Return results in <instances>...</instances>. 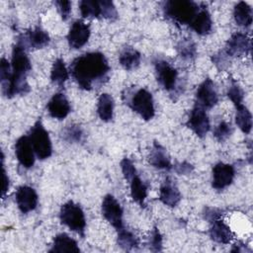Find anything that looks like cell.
Instances as JSON below:
<instances>
[{
    "label": "cell",
    "mask_w": 253,
    "mask_h": 253,
    "mask_svg": "<svg viewBox=\"0 0 253 253\" xmlns=\"http://www.w3.org/2000/svg\"><path fill=\"white\" fill-rule=\"evenodd\" d=\"M203 215H204V218L210 222V221H211V220H213V219H216V218L221 217L222 213H221V211L218 210V209H216V208L206 207V208L204 209Z\"/></svg>",
    "instance_id": "obj_39"
},
{
    "label": "cell",
    "mask_w": 253,
    "mask_h": 253,
    "mask_svg": "<svg viewBox=\"0 0 253 253\" xmlns=\"http://www.w3.org/2000/svg\"><path fill=\"white\" fill-rule=\"evenodd\" d=\"M189 26L194 32H196L200 36H206L210 34L212 28L211 14L206 8H201L199 13Z\"/></svg>",
    "instance_id": "obj_21"
},
{
    "label": "cell",
    "mask_w": 253,
    "mask_h": 253,
    "mask_svg": "<svg viewBox=\"0 0 253 253\" xmlns=\"http://www.w3.org/2000/svg\"><path fill=\"white\" fill-rule=\"evenodd\" d=\"M79 10L83 18H101L100 1L82 0L79 2Z\"/></svg>",
    "instance_id": "obj_30"
},
{
    "label": "cell",
    "mask_w": 253,
    "mask_h": 253,
    "mask_svg": "<svg viewBox=\"0 0 253 253\" xmlns=\"http://www.w3.org/2000/svg\"><path fill=\"white\" fill-rule=\"evenodd\" d=\"M111 67L102 52L93 51L76 57L70 64V73L78 86L84 90H91L94 85L102 83L108 78Z\"/></svg>",
    "instance_id": "obj_1"
},
{
    "label": "cell",
    "mask_w": 253,
    "mask_h": 253,
    "mask_svg": "<svg viewBox=\"0 0 253 253\" xmlns=\"http://www.w3.org/2000/svg\"><path fill=\"white\" fill-rule=\"evenodd\" d=\"M57 11L60 14V17L63 21H66L69 18L71 12V2L65 0H57L54 2Z\"/></svg>",
    "instance_id": "obj_38"
},
{
    "label": "cell",
    "mask_w": 253,
    "mask_h": 253,
    "mask_svg": "<svg viewBox=\"0 0 253 253\" xmlns=\"http://www.w3.org/2000/svg\"><path fill=\"white\" fill-rule=\"evenodd\" d=\"M141 61V54L131 46H126L120 53L119 62L126 70H133L137 68Z\"/></svg>",
    "instance_id": "obj_22"
},
{
    "label": "cell",
    "mask_w": 253,
    "mask_h": 253,
    "mask_svg": "<svg viewBox=\"0 0 253 253\" xmlns=\"http://www.w3.org/2000/svg\"><path fill=\"white\" fill-rule=\"evenodd\" d=\"M114 99L108 93H103L98 98L97 114L103 122H110L114 116Z\"/></svg>",
    "instance_id": "obj_24"
},
{
    "label": "cell",
    "mask_w": 253,
    "mask_h": 253,
    "mask_svg": "<svg viewBox=\"0 0 253 253\" xmlns=\"http://www.w3.org/2000/svg\"><path fill=\"white\" fill-rule=\"evenodd\" d=\"M11 69L12 72L9 81L1 86L3 95L7 98H13L16 95H25L30 92L27 74L31 71L32 64L21 41H18L13 47Z\"/></svg>",
    "instance_id": "obj_2"
},
{
    "label": "cell",
    "mask_w": 253,
    "mask_h": 253,
    "mask_svg": "<svg viewBox=\"0 0 253 253\" xmlns=\"http://www.w3.org/2000/svg\"><path fill=\"white\" fill-rule=\"evenodd\" d=\"M174 170L176 171V173H178L180 175H188L194 170V166L186 161H183L181 163L176 164L174 166Z\"/></svg>",
    "instance_id": "obj_40"
},
{
    "label": "cell",
    "mask_w": 253,
    "mask_h": 253,
    "mask_svg": "<svg viewBox=\"0 0 253 253\" xmlns=\"http://www.w3.org/2000/svg\"><path fill=\"white\" fill-rule=\"evenodd\" d=\"M181 199L182 196L176 184L170 179H166L159 190L160 202L169 208H174L180 203Z\"/></svg>",
    "instance_id": "obj_17"
},
{
    "label": "cell",
    "mask_w": 253,
    "mask_h": 253,
    "mask_svg": "<svg viewBox=\"0 0 253 253\" xmlns=\"http://www.w3.org/2000/svg\"><path fill=\"white\" fill-rule=\"evenodd\" d=\"M102 214L105 219L113 225L117 230L122 228L123 225V209L120 203L112 195H106L102 201L101 206Z\"/></svg>",
    "instance_id": "obj_8"
},
{
    "label": "cell",
    "mask_w": 253,
    "mask_h": 253,
    "mask_svg": "<svg viewBox=\"0 0 253 253\" xmlns=\"http://www.w3.org/2000/svg\"><path fill=\"white\" fill-rule=\"evenodd\" d=\"M187 126L199 137H204L210 130V120L206 110L195 104L187 121Z\"/></svg>",
    "instance_id": "obj_11"
},
{
    "label": "cell",
    "mask_w": 253,
    "mask_h": 253,
    "mask_svg": "<svg viewBox=\"0 0 253 253\" xmlns=\"http://www.w3.org/2000/svg\"><path fill=\"white\" fill-rule=\"evenodd\" d=\"M128 106L144 121H150L155 115L152 95L144 88H140L132 94Z\"/></svg>",
    "instance_id": "obj_6"
},
{
    "label": "cell",
    "mask_w": 253,
    "mask_h": 253,
    "mask_svg": "<svg viewBox=\"0 0 253 253\" xmlns=\"http://www.w3.org/2000/svg\"><path fill=\"white\" fill-rule=\"evenodd\" d=\"M59 219L61 223L66 225L70 230L84 237L86 218L83 210L78 204L72 201L63 204L59 211Z\"/></svg>",
    "instance_id": "obj_4"
},
{
    "label": "cell",
    "mask_w": 253,
    "mask_h": 253,
    "mask_svg": "<svg viewBox=\"0 0 253 253\" xmlns=\"http://www.w3.org/2000/svg\"><path fill=\"white\" fill-rule=\"evenodd\" d=\"M235 108V123L243 133L248 134L252 128V115L247 107H245L243 104Z\"/></svg>",
    "instance_id": "obj_29"
},
{
    "label": "cell",
    "mask_w": 253,
    "mask_h": 253,
    "mask_svg": "<svg viewBox=\"0 0 253 253\" xmlns=\"http://www.w3.org/2000/svg\"><path fill=\"white\" fill-rule=\"evenodd\" d=\"M200 10V6L190 0H170L163 7L164 15L180 25H190Z\"/></svg>",
    "instance_id": "obj_3"
},
{
    "label": "cell",
    "mask_w": 253,
    "mask_h": 253,
    "mask_svg": "<svg viewBox=\"0 0 253 253\" xmlns=\"http://www.w3.org/2000/svg\"><path fill=\"white\" fill-rule=\"evenodd\" d=\"M101 18L109 20V21H116L119 17L118 11L116 9V6L114 3L110 0H101Z\"/></svg>",
    "instance_id": "obj_33"
},
{
    "label": "cell",
    "mask_w": 253,
    "mask_h": 253,
    "mask_svg": "<svg viewBox=\"0 0 253 253\" xmlns=\"http://www.w3.org/2000/svg\"><path fill=\"white\" fill-rule=\"evenodd\" d=\"M155 75L158 83L166 90L173 91L176 88L178 80V71L168 61L157 58L153 61Z\"/></svg>",
    "instance_id": "obj_7"
},
{
    "label": "cell",
    "mask_w": 253,
    "mask_h": 253,
    "mask_svg": "<svg viewBox=\"0 0 253 253\" xmlns=\"http://www.w3.org/2000/svg\"><path fill=\"white\" fill-rule=\"evenodd\" d=\"M177 51L178 54L184 60H193L197 55V47L196 44L191 39H186L181 41L177 44Z\"/></svg>",
    "instance_id": "obj_31"
},
{
    "label": "cell",
    "mask_w": 253,
    "mask_h": 253,
    "mask_svg": "<svg viewBox=\"0 0 253 253\" xmlns=\"http://www.w3.org/2000/svg\"><path fill=\"white\" fill-rule=\"evenodd\" d=\"M128 183L130 187V197L132 201L138 204L140 207H144L148 191L147 185L140 179L137 174Z\"/></svg>",
    "instance_id": "obj_23"
},
{
    "label": "cell",
    "mask_w": 253,
    "mask_h": 253,
    "mask_svg": "<svg viewBox=\"0 0 253 253\" xmlns=\"http://www.w3.org/2000/svg\"><path fill=\"white\" fill-rule=\"evenodd\" d=\"M29 138L35 150L37 157L41 160H44L51 156L52 145L48 132L42 126L41 120L36 122L29 132Z\"/></svg>",
    "instance_id": "obj_5"
},
{
    "label": "cell",
    "mask_w": 253,
    "mask_h": 253,
    "mask_svg": "<svg viewBox=\"0 0 253 253\" xmlns=\"http://www.w3.org/2000/svg\"><path fill=\"white\" fill-rule=\"evenodd\" d=\"M251 49L250 38L244 33L233 34L226 42L222 52L227 57H237L249 53Z\"/></svg>",
    "instance_id": "obj_9"
},
{
    "label": "cell",
    "mask_w": 253,
    "mask_h": 253,
    "mask_svg": "<svg viewBox=\"0 0 253 253\" xmlns=\"http://www.w3.org/2000/svg\"><path fill=\"white\" fill-rule=\"evenodd\" d=\"M2 168H3V188H2V197L4 199L6 193L8 192L9 190V178L7 176V173H6V170L4 168V163L2 161Z\"/></svg>",
    "instance_id": "obj_41"
},
{
    "label": "cell",
    "mask_w": 253,
    "mask_h": 253,
    "mask_svg": "<svg viewBox=\"0 0 253 253\" xmlns=\"http://www.w3.org/2000/svg\"><path fill=\"white\" fill-rule=\"evenodd\" d=\"M148 162L151 166L157 169L170 170L173 167L166 149L157 141L153 142L148 155Z\"/></svg>",
    "instance_id": "obj_19"
},
{
    "label": "cell",
    "mask_w": 253,
    "mask_h": 253,
    "mask_svg": "<svg viewBox=\"0 0 253 253\" xmlns=\"http://www.w3.org/2000/svg\"><path fill=\"white\" fill-rule=\"evenodd\" d=\"M15 200L18 209L23 213L34 211L38 206V195L34 188L23 185L19 187L15 194Z\"/></svg>",
    "instance_id": "obj_14"
},
{
    "label": "cell",
    "mask_w": 253,
    "mask_h": 253,
    "mask_svg": "<svg viewBox=\"0 0 253 253\" xmlns=\"http://www.w3.org/2000/svg\"><path fill=\"white\" fill-rule=\"evenodd\" d=\"M62 137L70 143L80 142L83 137V131L78 125H70L63 129Z\"/></svg>",
    "instance_id": "obj_32"
},
{
    "label": "cell",
    "mask_w": 253,
    "mask_h": 253,
    "mask_svg": "<svg viewBox=\"0 0 253 253\" xmlns=\"http://www.w3.org/2000/svg\"><path fill=\"white\" fill-rule=\"evenodd\" d=\"M121 169H122V172H123V175L125 177V179L129 182L137 173H136V169L132 163V161L126 157L123 158L121 163Z\"/></svg>",
    "instance_id": "obj_36"
},
{
    "label": "cell",
    "mask_w": 253,
    "mask_h": 253,
    "mask_svg": "<svg viewBox=\"0 0 253 253\" xmlns=\"http://www.w3.org/2000/svg\"><path fill=\"white\" fill-rule=\"evenodd\" d=\"M218 102V94L214 82L207 78L199 86L196 93V104L200 107L207 109H211Z\"/></svg>",
    "instance_id": "obj_10"
},
{
    "label": "cell",
    "mask_w": 253,
    "mask_h": 253,
    "mask_svg": "<svg viewBox=\"0 0 253 253\" xmlns=\"http://www.w3.org/2000/svg\"><path fill=\"white\" fill-rule=\"evenodd\" d=\"M46 109L49 116L56 120L65 119L71 111L70 104L62 93H55L49 99Z\"/></svg>",
    "instance_id": "obj_16"
},
{
    "label": "cell",
    "mask_w": 253,
    "mask_h": 253,
    "mask_svg": "<svg viewBox=\"0 0 253 253\" xmlns=\"http://www.w3.org/2000/svg\"><path fill=\"white\" fill-rule=\"evenodd\" d=\"M226 94H227V97L230 99V101L234 104L235 107H238L243 104L244 92L235 81H231Z\"/></svg>",
    "instance_id": "obj_34"
},
{
    "label": "cell",
    "mask_w": 253,
    "mask_h": 253,
    "mask_svg": "<svg viewBox=\"0 0 253 253\" xmlns=\"http://www.w3.org/2000/svg\"><path fill=\"white\" fill-rule=\"evenodd\" d=\"M90 27L81 20H76L70 27L66 36L69 46L73 49L81 48L90 38Z\"/></svg>",
    "instance_id": "obj_13"
},
{
    "label": "cell",
    "mask_w": 253,
    "mask_h": 253,
    "mask_svg": "<svg viewBox=\"0 0 253 253\" xmlns=\"http://www.w3.org/2000/svg\"><path fill=\"white\" fill-rule=\"evenodd\" d=\"M235 176L234 167L230 164L218 162L212 168L211 186L217 191L227 188L233 182Z\"/></svg>",
    "instance_id": "obj_12"
},
{
    "label": "cell",
    "mask_w": 253,
    "mask_h": 253,
    "mask_svg": "<svg viewBox=\"0 0 253 253\" xmlns=\"http://www.w3.org/2000/svg\"><path fill=\"white\" fill-rule=\"evenodd\" d=\"M69 77L68 70L65 66L64 60L60 57L56 58L50 70V80L53 84L63 86Z\"/></svg>",
    "instance_id": "obj_28"
},
{
    "label": "cell",
    "mask_w": 253,
    "mask_h": 253,
    "mask_svg": "<svg viewBox=\"0 0 253 253\" xmlns=\"http://www.w3.org/2000/svg\"><path fill=\"white\" fill-rule=\"evenodd\" d=\"M118 245L125 251H132L138 248V238L129 230L126 229L124 226L118 229Z\"/></svg>",
    "instance_id": "obj_27"
},
{
    "label": "cell",
    "mask_w": 253,
    "mask_h": 253,
    "mask_svg": "<svg viewBox=\"0 0 253 253\" xmlns=\"http://www.w3.org/2000/svg\"><path fill=\"white\" fill-rule=\"evenodd\" d=\"M210 223L211 227L209 233L211 240L219 244H228L231 241L233 237L232 231L221 217L213 219L210 221Z\"/></svg>",
    "instance_id": "obj_18"
},
{
    "label": "cell",
    "mask_w": 253,
    "mask_h": 253,
    "mask_svg": "<svg viewBox=\"0 0 253 253\" xmlns=\"http://www.w3.org/2000/svg\"><path fill=\"white\" fill-rule=\"evenodd\" d=\"M149 248L153 252L162 251V235L157 227H154L150 233Z\"/></svg>",
    "instance_id": "obj_37"
},
{
    "label": "cell",
    "mask_w": 253,
    "mask_h": 253,
    "mask_svg": "<svg viewBox=\"0 0 253 253\" xmlns=\"http://www.w3.org/2000/svg\"><path fill=\"white\" fill-rule=\"evenodd\" d=\"M35 150L29 136L22 135L15 143V155L19 163L25 168H31L35 164Z\"/></svg>",
    "instance_id": "obj_15"
},
{
    "label": "cell",
    "mask_w": 253,
    "mask_h": 253,
    "mask_svg": "<svg viewBox=\"0 0 253 253\" xmlns=\"http://www.w3.org/2000/svg\"><path fill=\"white\" fill-rule=\"evenodd\" d=\"M235 23L242 28H248L252 24V8L244 1L238 2L233 9Z\"/></svg>",
    "instance_id": "obj_25"
},
{
    "label": "cell",
    "mask_w": 253,
    "mask_h": 253,
    "mask_svg": "<svg viewBox=\"0 0 253 253\" xmlns=\"http://www.w3.org/2000/svg\"><path fill=\"white\" fill-rule=\"evenodd\" d=\"M232 133V126L227 122H220L213 131V136L218 142L225 141Z\"/></svg>",
    "instance_id": "obj_35"
},
{
    "label": "cell",
    "mask_w": 253,
    "mask_h": 253,
    "mask_svg": "<svg viewBox=\"0 0 253 253\" xmlns=\"http://www.w3.org/2000/svg\"><path fill=\"white\" fill-rule=\"evenodd\" d=\"M50 253H79L80 248L77 242L66 233H59L53 238L52 246L49 249Z\"/></svg>",
    "instance_id": "obj_20"
},
{
    "label": "cell",
    "mask_w": 253,
    "mask_h": 253,
    "mask_svg": "<svg viewBox=\"0 0 253 253\" xmlns=\"http://www.w3.org/2000/svg\"><path fill=\"white\" fill-rule=\"evenodd\" d=\"M26 38L30 46H32L35 49L43 48L48 44L50 40L48 34L39 26L35 27L32 30H29L27 32Z\"/></svg>",
    "instance_id": "obj_26"
},
{
    "label": "cell",
    "mask_w": 253,
    "mask_h": 253,
    "mask_svg": "<svg viewBox=\"0 0 253 253\" xmlns=\"http://www.w3.org/2000/svg\"><path fill=\"white\" fill-rule=\"evenodd\" d=\"M245 250H246V246H245L243 243L238 242V243H236L235 245H233V248L231 249V252H237V253H239V252H244Z\"/></svg>",
    "instance_id": "obj_42"
}]
</instances>
